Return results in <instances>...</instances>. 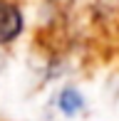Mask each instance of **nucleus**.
I'll return each instance as SVG.
<instances>
[{"label": "nucleus", "mask_w": 119, "mask_h": 121, "mask_svg": "<svg viewBox=\"0 0 119 121\" xmlns=\"http://www.w3.org/2000/svg\"><path fill=\"white\" fill-rule=\"evenodd\" d=\"M23 27L25 20L20 8L10 0H0V45H10L13 40H18Z\"/></svg>", "instance_id": "f257e3e1"}, {"label": "nucleus", "mask_w": 119, "mask_h": 121, "mask_svg": "<svg viewBox=\"0 0 119 121\" xmlns=\"http://www.w3.org/2000/svg\"><path fill=\"white\" fill-rule=\"evenodd\" d=\"M57 106H60V111H62L64 116H74L77 111H82L84 99H82V94H79L77 89H64L62 94L57 96Z\"/></svg>", "instance_id": "f03ea898"}]
</instances>
